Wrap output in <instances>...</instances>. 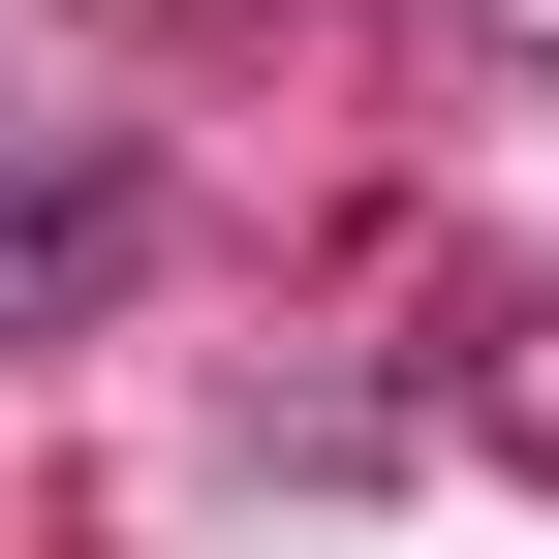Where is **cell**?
<instances>
[{
  "label": "cell",
  "instance_id": "1",
  "mask_svg": "<svg viewBox=\"0 0 559 559\" xmlns=\"http://www.w3.org/2000/svg\"><path fill=\"white\" fill-rule=\"evenodd\" d=\"M94 249H124V156L0 94V311H32V280H94Z\"/></svg>",
  "mask_w": 559,
  "mask_h": 559
}]
</instances>
